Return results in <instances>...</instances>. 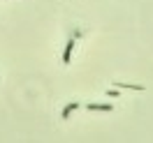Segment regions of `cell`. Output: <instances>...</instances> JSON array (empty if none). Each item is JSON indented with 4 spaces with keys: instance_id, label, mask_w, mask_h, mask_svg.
Returning <instances> with one entry per match:
<instances>
[{
    "instance_id": "cell-1",
    "label": "cell",
    "mask_w": 153,
    "mask_h": 143,
    "mask_svg": "<svg viewBox=\"0 0 153 143\" xmlns=\"http://www.w3.org/2000/svg\"><path fill=\"white\" fill-rule=\"evenodd\" d=\"M88 111H102V113H109L114 111V104H102V102H88L86 104Z\"/></svg>"
},
{
    "instance_id": "cell-2",
    "label": "cell",
    "mask_w": 153,
    "mask_h": 143,
    "mask_svg": "<svg viewBox=\"0 0 153 143\" xmlns=\"http://www.w3.org/2000/svg\"><path fill=\"white\" fill-rule=\"evenodd\" d=\"M72 51H74V39H70L63 48V65H70V60H72Z\"/></svg>"
},
{
    "instance_id": "cell-3",
    "label": "cell",
    "mask_w": 153,
    "mask_h": 143,
    "mask_svg": "<svg viewBox=\"0 0 153 143\" xmlns=\"http://www.w3.org/2000/svg\"><path fill=\"white\" fill-rule=\"evenodd\" d=\"M76 109H79V102H70V104H65V109H63L60 118H63V120H70V115L74 113Z\"/></svg>"
},
{
    "instance_id": "cell-4",
    "label": "cell",
    "mask_w": 153,
    "mask_h": 143,
    "mask_svg": "<svg viewBox=\"0 0 153 143\" xmlns=\"http://www.w3.org/2000/svg\"><path fill=\"white\" fill-rule=\"evenodd\" d=\"M116 88H128V90H144L142 83H114Z\"/></svg>"
},
{
    "instance_id": "cell-5",
    "label": "cell",
    "mask_w": 153,
    "mask_h": 143,
    "mask_svg": "<svg viewBox=\"0 0 153 143\" xmlns=\"http://www.w3.org/2000/svg\"><path fill=\"white\" fill-rule=\"evenodd\" d=\"M118 88H111V90H107V97H111V99H118Z\"/></svg>"
}]
</instances>
